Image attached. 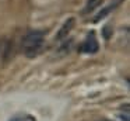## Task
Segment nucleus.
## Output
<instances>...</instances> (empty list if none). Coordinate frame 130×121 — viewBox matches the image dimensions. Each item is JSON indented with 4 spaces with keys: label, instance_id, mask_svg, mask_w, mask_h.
<instances>
[{
    "label": "nucleus",
    "instance_id": "nucleus-1",
    "mask_svg": "<svg viewBox=\"0 0 130 121\" xmlns=\"http://www.w3.org/2000/svg\"><path fill=\"white\" fill-rule=\"evenodd\" d=\"M45 42V32L43 31H31L23 39V51L27 58H35L41 52Z\"/></svg>",
    "mask_w": 130,
    "mask_h": 121
},
{
    "label": "nucleus",
    "instance_id": "nucleus-7",
    "mask_svg": "<svg viewBox=\"0 0 130 121\" xmlns=\"http://www.w3.org/2000/svg\"><path fill=\"white\" fill-rule=\"evenodd\" d=\"M104 121H112V120H104Z\"/></svg>",
    "mask_w": 130,
    "mask_h": 121
},
{
    "label": "nucleus",
    "instance_id": "nucleus-3",
    "mask_svg": "<svg viewBox=\"0 0 130 121\" xmlns=\"http://www.w3.org/2000/svg\"><path fill=\"white\" fill-rule=\"evenodd\" d=\"M122 2H123V0H113V2H110L108 6H105V7H102V8H101V11H99V13L96 14L95 17H94V21L96 23V21H99L101 18H104L105 16H108V14H109L110 11H113V10H115V8L118 7V6Z\"/></svg>",
    "mask_w": 130,
    "mask_h": 121
},
{
    "label": "nucleus",
    "instance_id": "nucleus-6",
    "mask_svg": "<svg viewBox=\"0 0 130 121\" xmlns=\"http://www.w3.org/2000/svg\"><path fill=\"white\" fill-rule=\"evenodd\" d=\"M9 121H37V118L31 114H27V113H23V114H15L10 118Z\"/></svg>",
    "mask_w": 130,
    "mask_h": 121
},
{
    "label": "nucleus",
    "instance_id": "nucleus-4",
    "mask_svg": "<svg viewBox=\"0 0 130 121\" xmlns=\"http://www.w3.org/2000/svg\"><path fill=\"white\" fill-rule=\"evenodd\" d=\"M74 25V18L71 17V18H69L67 21L64 23V24L62 25V28L59 30V32H57V35H56V38L57 39H62V38H64L66 35H67L69 32H70V30H71V27Z\"/></svg>",
    "mask_w": 130,
    "mask_h": 121
},
{
    "label": "nucleus",
    "instance_id": "nucleus-5",
    "mask_svg": "<svg viewBox=\"0 0 130 121\" xmlns=\"http://www.w3.org/2000/svg\"><path fill=\"white\" fill-rule=\"evenodd\" d=\"M102 3H104V0H88L87 4H85L84 10H83V13L87 14V13H91V11H94L95 8L101 7Z\"/></svg>",
    "mask_w": 130,
    "mask_h": 121
},
{
    "label": "nucleus",
    "instance_id": "nucleus-2",
    "mask_svg": "<svg viewBox=\"0 0 130 121\" xmlns=\"http://www.w3.org/2000/svg\"><path fill=\"white\" fill-rule=\"evenodd\" d=\"M99 49V45H98V41H96V37L94 32H90L87 35V38L84 39L81 45V51L84 53H95L98 52Z\"/></svg>",
    "mask_w": 130,
    "mask_h": 121
}]
</instances>
